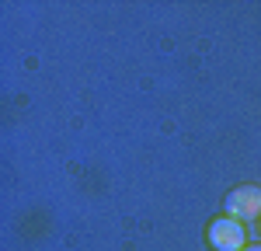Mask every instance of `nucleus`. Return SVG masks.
<instances>
[{"label": "nucleus", "mask_w": 261, "mask_h": 251, "mask_svg": "<svg viewBox=\"0 0 261 251\" xmlns=\"http://www.w3.org/2000/svg\"><path fill=\"white\" fill-rule=\"evenodd\" d=\"M244 227L241 220H233V216H220V220H213L209 223V244L216 251H244Z\"/></svg>", "instance_id": "1"}, {"label": "nucleus", "mask_w": 261, "mask_h": 251, "mask_svg": "<svg viewBox=\"0 0 261 251\" xmlns=\"http://www.w3.org/2000/svg\"><path fill=\"white\" fill-rule=\"evenodd\" d=\"M226 216L233 220H254L261 216V188L254 185H241L226 195Z\"/></svg>", "instance_id": "2"}, {"label": "nucleus", "mask_w": 261, "mask_h": 251, "mask_svg": "<svg viewBox=\"0 0 261 251\" xmlns=\"http://www.w3.org/2000/svg\"><path fill=\"white\" fill-rule=\"evenodd\" d=\"M244 251H261V244H254V248H244Z\"/></svg>", "instance_id": "3"}]
</instances>
